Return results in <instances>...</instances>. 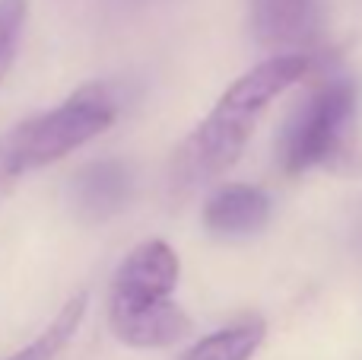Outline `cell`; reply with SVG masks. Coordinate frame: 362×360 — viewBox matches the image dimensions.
Returning a JSON list of instances; mask_svg holds the SVG:
<instances>
[{
	"instance_id": "1",
	"label": "cell",
	"mask_w": 362,
	"mask_h": 360,
	"mask_svg": "<svg viewBox=\"0 0 362 360\" xmlns=\"http://www.w3.org/2000/svg\"><path fill=\"white\" fill-rule=\"evenodd\" d=\"M308 55H274L238 77L223 99L206 112V118L181 140L169 166L172 198H187L204 189L210 179L223 176L255 134V125L267 106L283 96L296 80L308 74Z\"/></svg>"
},
{
	"instance_id": "2",
	"label": "cell",
	"mask_w": 362,
	"mask_h": 360,
	"mask_svg": "<svg viewBox=\"0 0 362 360\" xmlns=\"http://www.w3.org/2000/svg\"><path fill=\"white\" fill-rule=\"evenodd\" d=\"M178 255L169 242H140L115 271L108 293V325L127 348H169L191 332L175 303Z\"/></svg>"
},
{
	"instance_id": "3",
	"label": "cell",
	"mask_w": 362,
	"mask_h": 360,
	"mask_svg": "<svg viewBox=\"0 0 362 360\" xmlns=\"http://www.w3.org/2000/svg\"><path fill=\"white\" fill-rule=\"evenodd\" d=\"M118 118V96L105 83H86L61 106L19 121L0 137V201L16 189L25 172L64 159L76 147L89 144Z\"/></svg>"
},
{
	"instance_id": "4",
	"label": "cell",
	"mask_w": 362,
	"mask_h": 360,
	"mask_svg": "<svg viewBox=\"0 0 362 360\" xmlns=\"http://www.w3.org/2000/svg\"><path fill=\"white\" fill-rule=\"evenodd\" d=\"M276 153L289 176L308 169L356 172L362 163L356 83L350 77H331L321 83L286 118Z\"/></svg>"
},
{
	"instance_id": "5",
	"label": "cell",
	"mask_w": 362,
	"mask_h": 360,
	"mask_svg": "<svg viewBox=\"0 0 362 360\" xmlns=\"http://www.w3.org/2000/svg\"><path fill=\"white\" fill-rule=\"evenodd\" d=\"M325 26V0H251V32L257 45L305 55Z\"/></svg>"
},
{
	"instance_id": "6",
	"label": "cell",
	"mask_w": 362,
	"mask_h": 360,
	"mask_svg": "<svg viewBox=\"0 0 362 360\" xmlns=\"http://www.w3.org/2000/svg\"><path fill=\"white\" fill-rule=\"evenodd\" d=\"M134 195V176L121 159H95L70 179V208L86 223H102L124 210Z\"/></svg>"
},
{
	"instance_id": "7",
	"label": "cell",
	"mask_w": 362,
	"mask_h": 360,
	"mask_svg": "<svg viewBox=\"0 0 362 360\" xmlns=\"http://www.w3.org/2000/svg\"><path fill=\"white\" fill-rule=\"evenodd\" d=\"M270 198L255 185H226L206 201L204 223L216 236H248L267 223Z\"/></svg>"
},
{
	"instance_id": "8",
	"label": "cell",
	"mask_w": 362,
	"mask_h": 360,
	"mask_svg": "<svg viewBox=\"0 0 362 360\" xmlns=\"http://www.w3.org/2000/svg\"><path fill=\"white\" fill-rule=\"evenodd\" d=\"M264 342V322L261 319H242L235 325L213 332L200 338L181 360H248Z\"/></svg>"
},
{
	"instance_id": "9",
	"label": "cell",
	"mask_w": 362,
	"mask_h": 360,
	"mask_svg": "<svg viewBox=\"0 0 362 360\" xmlns=\"http://www.w3.org/2000/svg\"><path fill=\"white\" fill-rule=\"evenodd\" d=\"M86 313V293H76L67 303L57 310V316L38 332V338H32L25 348H19L16 354H10L6 360H57L64 348L70 344V338L76 335Z\"/></svg>"
},
{
	"instance_id": "10",
	"label": "cell",
	"mask_w": 362,
	"mask_h": 360,
	"mask_svg": "<svg viewBox=\"0 0 362 360\" xmlns=\"http://www.w3.org/2000/svg\"><path fill=\"white\" fill-rule=\"evenodd\" d=\"M25 13H29V0H0V83L16 61L19 38L25 29Z\"/></svg>"
}]
</instances>
